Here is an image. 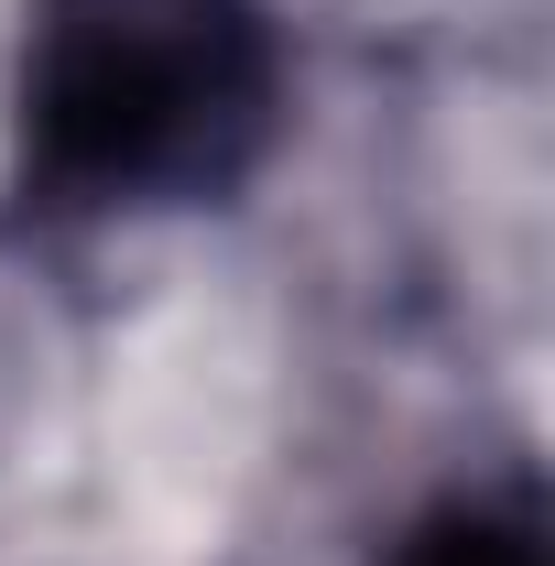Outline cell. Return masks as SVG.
<instances>
[{
    "mask_svg": "<svg viewBox=\"0 0 555 566\" xmlns=\"http://www.w3.org/2000/svg\"><path fill=\"white\" fill-rule=\"evenodd\" d=\"M283 132V33L262 0H33L11 142L22 208L142 218L229 197Z\"/></svg>",
    "mask_w": 555,
    "mask_h": 566,
    "instance_id": "cell-1",
    "label": "cell"
},
{
    "mask_svg": "<svg viewBox=\"0 0 555 566\" xmlns=\"http://www.w3.org/2000/svg\"><path fill=\"white\" fill-rule=\"evenodd\" d=\"M381 566H545V512L534 491H458L425 523H404Z\"/></svg>",
    "mask_w": 555,
    "mask_h": 566,
    "instance_id": "cell-2",
    "label": "cell"
}]
</instances>
